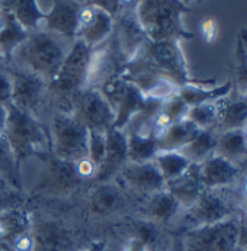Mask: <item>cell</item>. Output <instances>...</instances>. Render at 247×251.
<instances>
[{
	"instance_id": "cell-18",
	"label": "cell",
	"mask_w": 247,
	"mask_h": 251,
	"mask_svg": "<svg viewBox=\"0 0 247 251\" xmlns=\"http://www.w3.org/2000/svg\"><path fill=\"white\" fill-rule=\"evenodd\" d=\"M182 211L183 209L170 195V192L167 189H163L140 198L138 203L134 208V215L170 228L176 222Z\"/></svg>"
},
{
	"instance_id": "cell-43",
	"label": "cell",
	"mask_w": 247,
	"mask_h": 251,
	"mask_svg": "<svg viewBox=\"0 0 247 251\" xmlns=\"http://www.w3.org/2000/svg\"><path fill=\"white\" fill-rule=\"evenodd\" d=\"M121 251H147V247L140 238L130 235L121 244Z\"/></svg>"
},
{
	"instance_id": "cell-42",
	"label": "cell",
	"mask_w": 247,
	"mask_h": 251,
	"mask_svg": "<svg viewBox=\"0 0 247 251\" xmlns=\"http://www.w3.org/2000/svg\"><path fill=\"white\" fill-rule=\"evenodd\" d=\"M87 3L105 10L109 15H112L113 18L119 10V0H89Z\"/></svg>"
},
{
	"instance_id": "cell-26",
	"label": "cell",
	"mask_w": 247,
	"mask_h": 251,
	"mask_svg": "<svg viewBox=\"0 0 247 251\" xmlns=\"http://www.w3.org/2000/svg\"><path fill=\"white\" fill-rule=\"evenodd\" d=\"M217 143L214 154L239 166L247 155V141L243 129H233L224 132H215Z\"/></svg>"
},
{
	"instance_id": "cell-29",
	"label": "cell",
	"mask_w": 247,
	"mask_h": 251,
	"mask_svg": "<svg viewBox=\"0 0 247 251\" xmlns=\"http://www.w3.org/2000/svg\"><path fill=\"white\" fill-rule=\"evenodd\" d=\"M0 177L12 189L25 192L24 179L21 175V164L4 135H0Z\"/></svg>"
},
{
	"instance_id": "cell-20",
	"label": "cell",
	"mask_w": 247,
	"mask_h": 251,
	"mask_svg": "<svg viewBox=\"0 0 247 251\" xmlns=\"http://www.w3.org/2000/svg\"><path fill=\"white\" fill-rule=\"evenodd\" d=\"M128 163V143L124 129L110 128L106 132L105 157L98 167L93 181H106L115 179L121 169Z\"/></svg>"
},
{
	"instance_id": "cell-54",
	"label": "cell",
	"mask_w": 247,
	"mask_h": 251,
	"mask_svg": "<svg viewBox=\"0 0 247 251\" xmlns=\"http://www.w3.org/2000/svg\"><path fill=\"white\" fill-rule=\"evenodd\" d=\"M243 131H245V137H246V141H247V126L243 129Z\"/></svg>"
},
{
	"instance_id": "cell-35",
	"label": "cell",
	"mask_w": 247,
	"mask_h": 251,
	"mask_svg": "<svg viewBox=\"0 0 247 251\" xmlns=\"http://www.w3.org/2000/svg\"><path fill=\"white\" fill-rule=\"evenodd\" d=\"M10 10L27 31H35L41 28L45 13L39 9L36 0H16L15 7Z\"/></svg>"
},
{
	"instance_id": "cell-53",
	"label": "cell",
	"mask_w": 247,
	"mask_h": 251,
	"mask_svg": "<svg viewBox=\"0 0 247 251\" xmlns=\"http://www.w3.org/2000/svg\"><path fill=\"white\" fill-rule=\"evenodd\" d=\"M231 251H245V250H242V249H240V247H236V249H234V250H231Z\"/></svg>"
},
{
	"instance_id": "cell-25",
	"label": "cell",
	"mask_w": 247,
	"mask_h": 251,
	"mask_svg": "<svg viewBox=\"0 0 247 251\" xmlns=\"http://www.w3.org/2000/svg\"><path fill=\"white\" fill-rule=\"evenodd\" d=\"M31 212L27 206L13 208L0 214V247L7 249L9 244L21 234L29 231Z\"/></svg>"
},
{
	"instance_id": "cell-3",
	"label": "cell",
	"mask_w": 247,
	"mask_h": 251,
	"mask_svg": "<svg viewBox=\"0 0 247 251\" xmlns=\"http://www.w3.org/2000/svg\"><path fill=\"white\" fill-rule=\"evenodd\" d=\"M4 137L10 144L19 164L28 158L45 160L51 154L48 128L38 118L9 105Z\"/></svg>"
},
{
	"instance_id": "cell-41",
	"label": "cell",
	"mask_w": 247,
	"mask_h": 251,
	"mask_svg": "<svg viewBox=\"0 0 247 251\" xmlns=\"http://www.w3.org/2000/svg\"><path fill=\"white\" fill-rule=\"evenodd\" d=\"M199 32L202 35V39L207 44H212L217 36H218V25L217 21L214 18H205L202 19L201 25H199Z\"/></svg>"
},
{
	"instance_id": "cell-16",
	"label": "cell",
	"mask_w": 247,
	"mask_h": 251,
	"mask_svg": "<svg viewBox=\"0 0 247 251\" xmlns=\"http://www.w3.org/2000/svg\"><path fill=\"white\" fill-rule=\"evenodd\" d=\"M45 169L38 183V192L48 196H66L73 193L83 180L80 179L71 163L63 161L50 154L45 160Z\"/></svg>"
},
{
	"instance_id": "cell-34",
	"label": "cell",
	"mask_w": 247,
	"mask_h": 251,
	"mask_svg": "<svg viewBox=\"0 0 247 251\" xmlns=\"http://www.w3.org/2000/svg\"><path fill=\"white\" fill-rule=\"evenodd\" d=\"M221 100L210 102V103H202V105H196V106H191V108L188 109L186 119L191 121L201 131L214 129L217 126V124H218V119H220Z\"/></svg>"
},
{
	"instance_id": "cell-28",
	"label": "cell",
	"mask_w": 247,
	"mask_h": 251,
	"mask_svg": "<svg viewBox=\"0 0 247 251\" xmlns=\"http://www.w3.org/2000/svg\"><path fill=\"white\" fill-rule=\"evenodd\" d=\"M28 34H29V31H27L18 22V19L15 18L12 10L7 9L4 25L0 29V51H1V57H3L4 63H7L12 58V54L25 41Z\"/></svg>"
},
{
	"instance_id": "cell-51",
	"label": "cell",
	"mask_w": 247,
	"mask_h": 251,
	"mask_svg": "<svg viewBox=\"0 0 247 251\" xmlns=\"http://www.w3.org/2000/svg\"><path fill=\"white\" fill-rule=\"evenodd\" d=\"M4 189H12V187H10L4 180L0 177V190H4Z\"/></svg>"
},
{
	"instance_id": "cell-9",
	"label": "cell",
	"mask_w": 247,
	"mask_h": 251,
	"mask_svg": "<svg viewBox=\"0 0 247 251\" xmlns=\"http://www.w3.org/2000/svg\"><path fill=\"white\" fill-rule=\"evenodd\" d=\"M242 215L182 232L185 251H231L237 247Z\"/></svg>"
},
{
	"instance_id": "cell-8",
	"label": "cell",
	"mask_w": 247,
	"mask_h": 251,
	"mask_svg": "<svg viewBox=\"0 0 247 251\" xmlns=\"http://www.w3.org/2000/svg\"><path fill=\"white\" fill-rule=\"evenodd\" d=\"M137 55H140L153 70L175 81L179 87L191 83H199L192 80L189 75L188 63L180 48V41L147 39L137 51Z\"/></svg>"
},
{
	"instance_id": "cell-45",
	"label": "cell",
	"mask_w": 247,
	"mask_h": 251,
	"mask_svg": "<svg viewBox=\"0 0 247 251\" xmlns=\"http://www.w3.org/2000/svg\"><path fill=\"white\" fill-rule=\"evenodd\" d=\"M237 247L247 251V222L242 219L240 229H239V238H237Z\"/></svg>"
},
{
	"instance_id": "cell-32",
	"label": "cell",
	"mask_w": 247,
	"mask_h": 251,
	"mask_svg": "<svg viewBox=\"0 0 247 251\" xmlns=\"http://www.w3.org/2000/svg\"><path fill=\"white\" fill-rule=\"evenodd\" d=\"M153 161L156 163L166 183L180 177L192 166L191 161L179 151H159Z\"/></svg>"
},
{
	"instance_id": "cell-17",
	"label": "cell",
	"mask_w": 247,
	"mask_h": 251,
	"mask_svg": "<svg viewBox=\"0 0 247 251\" xmlns=\"http://www.w3.org/2000/svg\"><path fill=\"white\" fill-rule=\"evenodd\" d=\"M113 22L112 15L86 1L79 12L76 39H80L89 48H95L112 35Z\"/></svg>"
},
{
	"instance_id": "cell-31",
	"label": "cell",
	"mask_w": 247,
	"mask_h": 251,
	"mask_svg": "<svg viewBox=\"0 0 247 251\" xmlns=\"http://www.w3.org/2000/svg\"><path fill=\"white\" fill-rule=\"evenodd\" d=\"M188 109H189V106L177 95L170 98V99L163 100L162 106L159 109V112L156 113L154 121H153V128H154L156 137L160 132H163L166 128H169L170 125L186 119Z\"/></svg>"
},
{
	"instance_id": "cell-50",
	"label": "cell",
	"mask_w": 247,
	"mask_h": 251,
	"mask_svg": "<svg viewBox=\"0 0 247 251\" xmlns=\"http://www.w3.org/2000/svg\"><path fill=\"white\" fill-rule=\"evenodd\" d=\"M105 251H121V246H116V243L106 240V247Z\"/></svg>"
},
{
	"instance_id": "cell-38",
	"label": "cell",
	"mask_w": 247,
	"mask_h": 251,
	"mask_svg": "<svg viewBox=\"0 0 247 251\" xmlns=\"http://www.w3.org/2000/svg\"><path fill=\"white\" fill-rule=\"evenodd\" d=\"M27 206V193L18 192L15 189L0 190V214L13 208Z\"/></svg>"
},
{
	"instance_id": "cell-30",
	"label": "cell",
	"mask_w": 247,
	"mask_h": 251,
	"mask_svg": "<svg viewBox=\"0 0 247 251\" xmlns=\"http://www.w3.org/2000/svg\"><path fill=\"white\" fill-rule=\"evenodd\" d=\"M215 143L217 134L212 129L199 131L189 143L179 150V152L185 155L191 161V164H201L214 154Z\"/></svg>"
},
{
	"instance_id": "cell-27",
	"label": "cell",
	"mask_w": 247,
	"mask_h": 251,
	"mask_svg": "<svg viewBox=\"0 0 247 251\" xmlns=\"http://www.w3.org/2000/svg\"><path fill=\"white\" fill-rule=\"evenodd\" d=\"M201 129H198L191 121L183 119L166 128L157 135L159 151H179L189 143Z\"/></svg>"
},
{
	"instance_id": "cell-56",
	"label": "cell",
	"mask_w": 247,
	"mask_h": 251,
	"mask_svg": "<svg viewBox=\"0 0 247 251\" xmlns=\"http://www.w3.org/2000/svg\"><path fill=\"white\" fill-rule=\"evenodd\" d=\"M3 251H13V250H9V249H3Z\"/></svg>"
},
{
	"instance_id": "cell-49",
	"label": "cell",
	"mask_w": 247,
	"mask_h": 251,
	"mask_svg": "<svg viewBox=\"0 0 247 251\" xmlns=\"http://www.w3.org/2000/svg\"><path fill=\"white\" fill-rule=\"evenodd\" d=\"M240 41H242V44H243V47H245V50L247 51V28H243V29H240V32H239V36H237Z\"/></svg>"
},
{
	"instance_id": "cell-10",
	"label": "cell",
	"mask_w": 247,
	"mask_h": 251,
	"mask_svg": "<svg viewBox=\"0 0 247 251\" xmlns=\"http://www.w3.org/2000/svg\"><path fill=\"white\" fill-rule=\"evenodd\" d=\"M128 61L130 60L122 52L112 32L105 42L90 50L84 89H99L108 81L121 77L127 69Z\"/></svg>"
},
{
	"instance_id": "cell-13",
	"label": "cell",
	"mask_w": 247,
	"mask_h": 251,
	"mask_svg": "<svg viewBox=\"0 0 247 251\" xmlns=\"http://www.w3.org/2000/svg\"><path fill=\"white\" fill-rule=\"evenodd\" d=\"M130 196L118 179L93 181L87 193L89 212L98 219L122 218L130 214Z\"/></svg>"
},
{
	"instance_id": "cell-33",
	"label": "cell",
	"mask_w": 247,
	"mask_h": 251,
	"mask_svg": "<svg viewBox=\"0 0 247 251\" xmlns=\"http://www.w3.org/2000/svg\"><path fill=\"white\" fill-rule=\"evenodd\" d=\"M125 132V131H124ZM128 143V161H151L159 152L157 137L154 135H137L131 132H125Z\"/></svg>"
},
{
	"instance_id": "cell-5",
	"label": "cell",
	"mask_w": 247,
	"mask_h": 251,
	"mask_svg": "<svg viewBox=\"0 0 247 251\" xmlns=\"http://www.w3.org/2000/svg\"><path fill=\"white\" fill-rule=\"evenodd\" d=\"M51 154L57 158L76 163L87 155L89 128L73 110H54L48 119Z\"/></svg>"
},
{
	"instance_id": "cell-21",
	"label": "cell",
	"mask_w": 247,
	"mask_h": 251,
	"mask_svg": "<svg viewBox=\"0 0 247 251\" xmlns=\"http://www.w3.org/2000/svg\"><path fill=\"white\" fill-rule=\"evenodd\" d=\"M199 181L204 189H220L230 187L240 179V166L212 154L201 164H196Z\"/></svg>"
},
{
	"instance_id": "cell-57",
	"label": "cell",
	"mask_w": 247,
	"mask_h": 251,
	"mask_svg": "<svg viewBox=\"0 0 247 251\" xmlns=\"http://www.w3.org/2000/svg\"><path fill=\"white\" fill-rule=\"evenodd\" d=\"M0 251H3V249H1V247H0Z\"/></svg>"
},
{
	"instance_id": "cell-40",
	"label": "cell",
	"mask_w": 247,
	"mask_h": 251,
	"mask_svg": "<svg viewBox=\"0 0 247 251\" xmlns=\"http://www.w3.org/2000/svg\"><path fill=\"white\" fill-rule=\"evenodd\" d=\"M73 166H74V170H76L77 176L83 181H86V180H92L93 181L95 177H96L98 167H96V164L87 155L80 158V160H77L76 163H73Z\"/></svg>"
},
{
	"instance_id": "cell-11",
	"label": "cell",
	"mask_w": 247,
	"mask_h": 251,
	"mask_svg": "<svg viewBox=\"0 0 247 251\" xmlns=\"http://www.w3.org/2000/svg\"><path fill=\"white\" fill-rule=\"evenodd\" d=\"M12 77V102L16 109L27 112L42 121L41 115L50 98L48 83L35 74L25 72L10 63H6Z\"/></svg>"
},
{
	"instance_id": "cell-46",
	"label": "cell",
	"mask_w": 247,
	"mask_h": 251,
	"mask_svg": "<svg viewBox=\"0 0 247 251\" xmlns=\"http://www.w3.org/2000/svg\"><path fill=\"white\" fill-rule=\"evenodd\" d=\"M7 116H9V110H7V106H4V105H0V135H3V134H4L6 124H7Z\"/></svg>"
},
{
	"instance_id": "cell-23",
	"label": "cell",
	"mask_w": 247,
	"mask_h": 251,
	"mask_svg": "<svg viewBox=\"0 0 247 251\" xmlns=\"http://www.w3.org/2000/svg\"><path fill=\"white\" fill-rule=\"evenodd\" d=\"M247 126V98L231 92L221 100V113L214 132L245 129Z\"/></svg>"
},
{
	"instance_id": "cell-36",
	"label": "cell",
	"mask_w": 247,
	"mask_h": 251,
	"mask_svg": "<svg viewBox=\"0 0 247 251\" xmlns=\"http://www.w3.org/2000/svg\"><path fill=\"white\" fill-rule=\"evenodd\" d=\"M231 83H233V92L236 95L247 98V51L239 38L236 44L234 73H233Z\"/></svg>"
},
{
	"instance_id": "cell-39",
	"label": "cell",
	"mask_w": 247,
	"mask_h": 251,
	"mask_svg": "<svg viewBox=\"0 0 247 251\" xmlns=\"http://www.w3.org/2000/svg\"><path fill=\"white\" fill-rule=\"evenodd\" d=\"M12 102V77L4 61H0V105L9 106Z\"/></svg>"
},
{
	"instance_id": "cell-4",
	"label": "cell",
	"mask_w": 247,
	"mask_h": 251,
	"mask_svg": "<svg viewBox=\"0 0 247 251\" xmlns=\"http://www.w3.org/2000/svg\"><path fill=\"white\" fill-rule=\"evenodd\" d=\"M239 201L240 192L236 196L228 187L204 189L198 201L191 208L180 212L173 226L176 228L177 234H182L196 226L211 225L231 216L240 215Z\"/></svg>"
},
{
	"instance_id": "cell-22",
	"label": "cell",
	"mask_w": 247,
	"mask_h": 251,
	"mask_svg": "<svg viewBox=\"0 0 247 251\" xmlns=\"http://www.w3.org/2000/svg\"><path fill=\"white\" fill-rule=\"evenodd\" d=\"M233 92V83L225 81L222 84L215 86L214 81H199V83H191L179 87L177 96L191 108L202 103L217 102L224 98H227Z\"/></svg>"
},
{
	"instance_id": "cell-2",
	"label": "cell",
	"mask_w": 247,
	"mask_h": 251,
	"mask_svg": "<svg viewBox=\"0 0 247 251\" xmlns=\"http://www.w3.org/2000/svg\"><path fill=\"white\" fill-rule=\"evenodd\" d=\"M189 6L182 0H140L136 6V16L142 32L150 41L192 39L182 22Z\"/></svg>"
},
{
	"instance_id": "cell-7",
	"label": "cell",
	"mask_w": 247,
	"mask_h": 251,
	"mask_svg": "<svg viewBox=\"0 0 247 251\" xmlns=\"http://www.w3.org/2000/svg\"><path fill=\"white\" fill-rule=\"evenodd\" d=\"M34 251H82L89 244L76 225L55 215L31 212Z\"/></svg>"
},
{
	"instance_id": "cell-37",
	"label": "cell",
	"mask_w": 247,
	"mask_h": 251,
	"mask_svg": "<svg viewBox=\"0 0 247 251\" xmlns=\"http://www.w3.org/2000/svg\"><path fill=\"white\" fill-rule=\"evenodd\" d=\"M106 151V132L89 129V140H87V157L96 164L101 166Z\"/></svg>"
},
{
	"instance_id": "cell-48",
	"label": "cell",
	"mask_w": 247,
	"mask_h": 251,
	"mask_svg": "<svg viewBox=\"0 0 247 251\" xmlns=\"http://www.w3.org/2000/svg\"><path fill=\"white\" fill-rule=\"evenodd\" d=\"M167 251H185L183 247V241H182V235L175 232V237H173V241H172V246Z\"/></svg>"
},
{
	"instance_id": "cell-52",
	"label": "cell",
	"mask_w": 247,
	"mask_h": 251,
	"mask_svg": "<svg viewBox=\"0 0 247 251\" xmlns=\"http://www.w3.org/2000/svg\"><path fill=\"white\" fill-rule=\"evenodd\" d=\"M182 1H183V3H185V4H188V3H189V1H195V0H182Z\"/></svg>"
},
{
	"instance_id": "cell-44",
	"label": "cell",
	"mask_w": 247,
	"mask_h": 251,
	"mask_svg": "<svg viewBox=\"0 0 247 251\" xmlns=\"http://www.w3.org/2000/svg\"><path fill=\"white\" fill-rule=\"evenodd\" d=\"M240 201H239V208H240V215L243 218V221L247 222V180L243 183V186L240 187Z\"/></svg>"
},
{
	"instance_id": "cell-12",
	"label": "cell",
	"mask_w": 247,
	"mask_h": 251,
	"mask_svg": "<svg viewBox=\"0 0 247 251\" xmlns=\"http://www.w3.org/2000/svg\"><path fill=\"white\" fill-rule=\"evenodd\" d=\"M98 90L104 95L115 112L113 128L116 129H124L128 121L138 113L147 102L141 90L124 75L108 81Z\"/></svg>"
},
{
	"instance_id": "cell-47",
	"label": "cell",
	"mask_w": 247,
	"mask_h": 251,
	"mask_svg": "<svg viewBox=\"0 0 247 251\" xmlns=\"http://www.w3.org/2000/svg\"><path fill=\"white\" fill-rule=\"evenodd\" d=\"M106 240H95L82 251H105Z\"/></svg>"
},
{
	"instance_id": "cell-19",
	"label": "cell",
	"mask_w": 247,
	"mask_h": 251,
	"mask_svg": "<svg viewBox=\"0 0 247 251\" xmlns=\"http://www.w3.org/2000/svg\"><path fill=\"white\" fill-rule=\"evenodd\" d=\"M82 6L83 3L79 0H54L51 10L44 15L41 28L74 41L77 34L79 12Z\"/></svg>"
},
{
	"instance_id": "cell-15",
	"label": "cell",
	"mask_w": 247,
	"mask_h": 251,
	"mask_svg": "<svg viewBox=\"0 0 247 251\" xmlns=\"http://www.w3.org/2000/svg\"><path fill=\"white\" fill-rule=\"evenodd\" d=\"M115 179L119 180L131 196L136 195L138 198L166 189V180L153 160L142 163L128 161Z\"/></svg>"
},
{
	"instance_id": "cell-14",
	"label": "cell",
	"mask_w": 247,
	"mask_h": 251,
	"mask_svg": "<svg viewBox=\"0 0 247 251\" xmlns=\"http://www.w3.org/2000/svg\"><path fill=\"white\" fill-rule=\"evenodd\" d=\"M73 112L89 129L108 132L113 128L115 112L98 89H83L73 100Z\"/></svg>"
},
{
	"instance_id": "cell-24",
	"label": "cell",
	"mask_w": 247,
	"mask_h": 251,
	"mask_svg": "<svg viewBox=\"0 0 247 251\" xmlns=\"http://www.w3.org/2000/svg\"><path fill=\"white\" fill-rule=\"evenodd\" d=\"M166 189L170 192V195L177 201L180 208L185 211L191 208L202 193L204 187L199 181L198 176V167L196 164H192L186 173H183L180 177L167 181Z\"/></svg>"
},
{
	"instance_id": "cell-55",
	"label": "cell",
	"mask_w": 247,
	"mask_h": 251,
	"mask_svg": "<svg viewBox=\"0 0 247 251\" xmlns=\"http://www.w3.org/2000/svg\"><path fill=\"white\" fill-rule=\"evenodd\" d=\"M0 61H3V57H1V51H0Z\"/></svg>"
},
{
	"instance_id": "cell-1",
	"label": "cell",
	"mask_w": 247,
	"mask_h": 251,
	"mask_svg": "<svg viewBox=\"0 0 247 251\" xmlns=\"http://www.w3.org/2000/svg\"><path fill=\"white\" fill-rule=\"evenodd\" d=\"M73 42L74 41L38 28L29 31L7 63L35 74L50 84L60 70Z\"/></svg>"
},
{
	"instance_id": "cell-6",
	"label": "cell",
	"mask_w": 247,
	"mask_h": 251,
	"mask_svg": "<svg viewBox=\"0 0 247 251\" xmlns=\"http://www.w3.org/2000/svg\"><path fill=\"white\" fill-rule=\"evenodd\" d=\"M90 50L80 39H74L60 70L48 84L50 98H54L58 106L60 103H66L64 110H73L74 98L84 89Z\"/></svg>"
}]
</instances>
